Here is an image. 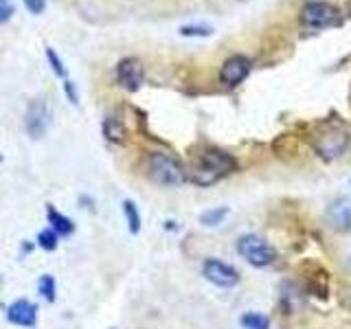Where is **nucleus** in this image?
<instances>
[{"mask_svg": "<svg viewBox=\"0 0 351 329\" xmlns=\"http://www.w3.org/2000/svg\"><path fill=\"white\" fill-rule=\"evenodd\" d=\"M235 167H237V162L230 154L222 149H206L200 154V158L193 164L191 180L200 186H208V184H215L217 180H222L230 171H235Z\"/></svg>", "mask_w": 351, "mask_h": 329, "instance_id": "nucleus-1", "label": "nucleus"}, {"mask_svg": "<svg viewBox=\"0 0 351 329\" xmlns=\"http://www.w3.org/2000/svg\"><path fill=\"white\" fill-rule=\"evenodd\" d=\"M147 175L149 178L160 184V186H176V184H182L186 173L182 169V164L176 160L169 154H149L147 158Z\"/></svg>", "mask_w": 351, "mask_h": 329, "instance_id": "nucleus-2", "label": "nucleus"}, {"mask_svg": "<svg viewBox=\"0 0 351 329\" xmlns=\"http://www.w3.org/2000/svg\"><path fill=\"white\" fill-rule=\"evenodd\" d=\"M237 252L255 268L272 266L274 259H277V250H274L266 239L255 235V233L241 235L237 239Z\"/></svg>", "mask_w": 351, "mask_h": 329, "instance_id": "nucleus-3", "label": "nucleus"}, {"mask_svg": "<svg viewBox=\"0 0 351 329\" xmlns=\"http://www.w3.org/2000/svg\"><path fill=\"white\" fill-rule=\"evenodd\" d=\"M349 141H351L349 132L334 125V127H327L325 132L318 134V138L314 143V149L323 160H336L347 151Z\"/></svg>", "mask_w": 351, "mask_h": 329, "instance_id": "nucleus-4", "label": "nucleus"}, {"mask_svg": "<svg viewBox=\"0 0 351 329\" xmlns=\"http://www.w3.org/2000/svg\"><path fill=\"white\" fill-rule=\"evenodd\" d=\"M301 22L305 27H314V29H323V27H332L340 22V11L325 3V0H312V3H305L301 9Z\"/></svg>", "mask_w": 351, "mask_h": 329, "instance_id": "nucleus-5", "label": "nucleus"}, {"mask_svg": "<svg viewBox=\"0 0 351 329\" xmlns=\"http://www.w3.org/2000/svg\"><path fill=\"white\" fill-rule=\"evenodd\" d=\"M202 274L208 283L217 285V288H235V285L239 283V272L233 266H228V263L219 261L215 257L204 261Z\"/></svg>", "mask_w": 351, "mask_h": 329, "instance_id": "nucleus-6", "label": "nucleus"}, {"mask_svg": "<svg viewBox=\"0 0 351 329\" xmlns=\"http://www.w3.org/2000/svg\"><path fill=\"white\" fill-rule=\"evenodd\" d=\"M145 80V71H143V64L136 58H123L117 64V82L121 88H125L128 93H136L143 86Z\"/></svg>", "mask_w": 351, "mask_h": 329, "instance_id": "nucleus-7", "label": "nucleus"}, {"mask_svg": "<svg viewBox=\"0 0 351 329\" xmlns=\"http://www.w3.org/2000/svg\"><path fill=\"white\" fill-rule=\"evenodd\" d=\"M49 106L36 99V101H31L29 108H27V114H25V127H27V134L31 138L40 141L44 134H47L49 130Z\"/></svg>", "mask_w": 351, "mask_h": 329, "instance_id": "nucleus-8", "label": "nucleus"}, {"mask_svg": "<svg viewBox=\"0 0 351 329\" xmlns=\"http://www.w3.org/2000/svg\"><path fill=\"white\" fill-rule=\"evenodd\" d=\"M250 73V60L244 55H233L222 64V71H219V82L226 86H237L248 77Z\"/></svg>", "mask_w": 351, "mask_h": 329, "instance_id": "nucleus-9", "label": "nucleus"}, {"mask_svg": "<svg viewBox=\"0 0 351 329\" xmlns=\"http://www.w3.org/2000/svg\"><path fill=\"white\" fill-rule=\"evenodd\" d=\"M7 321L18 327H33L38 321V307L27 299H20L7 307Z\"/></svg>", "mask_w": 351, "mask_h": 329, "instance_id": "nucleus-10", "label": "nucleus"}, {"mask_svg": "<svg viewBox=\"0 0 351 329\" xmlns=\"http://www.w3.org/2000/svg\"><path fill=\"white\" fill-rule=\"evenodd\" d=\"M327 224L336 230H351V197H338L327 206Z\"/></svg>", "mask_w": 351, "mask_h": 329, "instance_id": "nucleus-11", "label": "nucleus"}, {"mask_svg": "<svg viewBox=\"0 0 351 329\" xmlns=\"http://www.w3.org/2000/svg\"><path fill=\"white\" fill-rule=\"evenodd\" d=\"M47 217H49V224H51L49 228H53L58 235H64V237L73 235V230H75L73 219H71V217H66V215H62L53 204H47Z\"/></svg>", "mask_w": 351, "mask_h": 329, "instance_id": "nucleus-12", "label": "nucleus"}, {"mask_svg": "<svg viewBox=\"0 0 351 329\" xmlns=\"http://www.w3.org/2000/svg\"><path fill=\"white\" fill-rule=\"evenodd\" d=\"M104 136L112 143H123L125 141V127L117 117H106L104 119Z\"/></svg>", "mask_w": 351, "mask_h": 329, "instance_id": "nucleus-13", "label": "nucleus"}, {"mask_svg": "<svg viewBox=\"0 0 351 329\" xmlns=\"http://www.w3.org/2000/svg\"><path fill=\"white\" fill-rule=\"evenodd\" d=\"M123 213H125V219H128V228L132 235L141 233V213H138V206L132 202V200H123Z\"/></svg>", "mask_w": 351, "mask_h": 329, "instance_id": "nucleus-14", "label": "nucleus"}, {"mask_svg": "<svg viewBox=\"0 0 351 329\" xmlns=\"http://www.w3.org/2000/svg\"><path fill=\"white\" fill-rule=\"evenodd\" d=\"M228 215V206H215V208H208V211H204L200 215V224L202 226H208V228H213V226H219L224 222V217Z\"/></svg>", "mask_w": 351, "mask_h": 329, "instance_id": "nucleus-15", "label": "nucleus"}, {"mask_svg": "<svg viewBox=\"0 0 351 329\" xmlns=\"http://www.w3.org/2000/svg\"><path fill=\"white\" fill-rule=\"evenodd\" d=\"M239 323L244 329H270V321L268 316H263L259 312H246L239 318Z\"/></svg>", "mask_w": 351, "mask_h": 329, "instance_id": "nucleus-16", "label": "nucleus"}, {"mask_svg": "<svg viewBox=\"0 0 351 329\" xmlns=\"http://www.w3.org/2000/svg\"><path fill=\"white\" fill-rule=\"evenodd\" d=\"M38 294L42 296V299H47L49 303L55 301V294H58V290H55V279L51 277V274H44V277H40Z\"/></svg>", "mask_w": 351, "mask_h": 329, "instance_id": "nucleus-17", "label": "nucleus"}, {"mask_svg": "<svg viewBox=\"0 0 351 329\" xmlns=\"http://www.w3.org/2000/svg\"><path fill=\"white\" fill-rule=\"evenodd\" d=\"M58 244H60V235L55 233L53 228H44V230H40V235H38V246L40 248H44V250H55L58 248Z\"/></svg>", "mask_w": 351, "mask_h": 329, "instance_id": "nucleus-18", "label": "nucleus"}, {"mask_svg": "<svg viewBox=\"0 0 351 329\" xmlns=\"http://www.w3.org/2000/svg\"><path fill=\"white\" fill-rule=\"evenodd\" d=\"M180 36L184 38H208L213 36V29L206 25H184L180 27Z\"/></svg>", "mask_w": 351, "mask_h": 329, "instance_id": "nucleus-19", "label": "nucleus"}, {"mask_svg": "<svg viewBox=\"0 0 351 329\" xmlns=\"http://www.w3.org/2000/svg\"><path fill=\"white\" fill-rule=\"evenodd\" d=\"M47 60H49V64H51V69H53L55 75L62 77V80H69V71H66L64 62L60 60V55L55 53L53 49H47Z\"/></svg>", "mask_w": 351, "mask_h": 329, "instance_id": "nucleus-20", "label": "nucleus"}, {"mask_svg": "<svg viewBox=\"0 0 351 329\" xmlns=\"http://www.w3.org/2000/svg\"><path fill=\"white\" fill-rule=\"evenodd\" d=\"M25 7L29 9V14L33 16H40L44 9H47V0H22Z\"/></svg>", "mask_w": 351, "mask_h": 329, "instance_id": "nucleus-21", "label": "nucleus"}, {"mask_svg": "<svg viewBox=\"0 0 351 329\" xmlns=\"http://www.w3.org/2000/svg\"><path fill=\"white\" fill-rule=\"evenodd\" d=\"M14 5L9 3V0H0V25H5V22L11 20V16H14Z\"/></svg>", "mask_w": 351, "mask_h": 329, "instance_id": "nucleus-22", "label": "nucleus"}, {"mask_svg": "<svg viewBox=\"0 0 351 329\" xmlns=\"http://www.w3.org/2000/svg\"><path fill=\"white\" fill-rule=\"evenodd\" d=\"M64 90H66V95H69V99H71V103H73V106L80 103V101H77V93H75V86H73V82L64 80Z\"/></svg>", "mask_w": 351, "mask_h": 329, "instance_id": "nucleus-23", "label": "nucleus"}, {"mask_svg": "<svg viewBox=\"0 0 351 329\" xmlns=\"http://www.w3.org/2000/svg\"><path fill=\"white\" fill-rule=\"evenodd\" d=\"M349 14H351V0H349Z\"/></svg>", "mask_w": 351, "mask_h": 329, "instance_id": "nucleus-24", "label": "nucleus"}, {"mask_svg": "<svg viewBox=\"0 0 351 329\" xmlns=\"http://www.w3.org/2000/svg\"><path fill=\"white\" fill-rule=\"evenodd\" d=\"M0 160H3V156H0Z\"/></svg>", "mask_w": 351, "mask_h": 329, "instance_id": "nucleus-25", "label": "nucleus"}]
</instances>
